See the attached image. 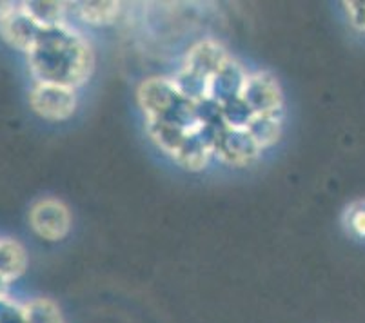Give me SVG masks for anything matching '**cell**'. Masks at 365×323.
Returning <instances> with one entry per match:
<instances>
[{
	"mask_svg": "<svg viewBox=\"0 0 365 323\" xmlns=\"http://www.w3.org/2000/svg\"><path fill=\"white\" fill-rule=\"evenodd\" d=\"M120 4L118 2H82L78 4V15L89 24L102 26L111 24L118 16Z\"/></svg>",
	"mask_w": 365,
	"mask_h": 323,
	"instance_id": "obj_7",
	"label": "cell"
},
{
	"mask_svg": "<svg viewBox=\"0 0 365 323\" xmlns=\"http://www.w3.org/2000/svg\"><path fill=\"white\" fill-rule=\"evenodd\" d=\"M29 104L38 116L51 122L68 120L76 109V95L71 88L56 84H38L29 93Z\"/></svg>",
	"mask_w": 365,
	"mask_h": 323,
	"instance_id": "obj_2",
	"label": "cell"
},
{
	"mask_svg": "<svg viewBox=\"0 0 365 323\" xmlns=\"http://www.w3.org/2000/svg\"><path fill=\"white\" fill-rule=\"evenodd\" d=\"M22 309H24V316L28 323H64L61 311L51 299H33Z\"/></svg>",
	"mask_w": 365,
	"mask_h": 323,
	"instance_id": "obj_8",
	"label": "cell"
},
{
	"mask_svg": "<svg viewBox=\"0 0 365 323\" xmlns=\"http://www.w3.org/2000/svg\"><path fill=\"white\" fill-rule=\"evenodd\" d=\"M28 55L38 82L71 89L84 84L95 66L88 40L64 24L42 28Z\"/></svg>",
	"mask_w": 365,
	"mask_h": 323,
	"instance_id": "obj_1",
	"label": "cell"
},
{
	"mask_svg": "<svg viewBox=\"0 0 365 323\" xmlns=\"http://www.w3.org/2000/svg\"><path fill=\"white\" fill-rule=\"evenodd\" d=\"M29 224L41 238L58 242L66 238L71 229V215L61 200L44 198L29 211Z\"/></svg>",
	"mask_w": 365,
	"mask_h": 323,
	"instance_id": "obj_3",
	"label": "cell"
},
{
	"mask_svg": "<svg viewBox=\"0 0 365 323\" xmlns=\"http://www.w3.org/2000/svg\"><path fill=\"white\" fill-rule=\"evenodd\" d=\"M22 8L29 16L35 20L41 28H51V26L62 24V2H24Z\"/></svg>",
	"mask_w": 365,
	"mask_h": 323,
	"instance_id": "obj_6",
	"label": "cell"
},
{
	"mask_svg": "<svg viewBox=\"0 0 365 323\" xmlns=\"http://www.w3.org/2000/svg\"><path fill=\"white\" fill-rule=\"evenodd\" d=\"M347 224L351 231L360 238H365V204L353 205L347 212Z\"/></svg>",
	"mask_w": 365,
	"mask_h": 323,
	"instance_id": "obj_9",
	"label": "cell"
},
{
	"mask_svg": "<svg viewBox=\"0 0 365 323\" xmlns=\"http://www.w3.org/2000/svg\"><path fill=\"white\" fill-rule=\"evenodd\" d=\"M41 26L26 13L22 6H13L11 11L0 20V33L11 48L29 53L41 33Z\"/></svg>",
	"mask_w": 365,
	"mask_h": 323,
	"instance_id": "obj_4",
	"label": "cell"
},
{
	"mask_svg": "<svg viewBox=\"0 0 365 323\" xmlns=\"http://www.w3.org/2000/svg\"><path fill=\"white\" fill-rule=\"evenodd\" d=\"M26 269V252L13 240H0V278L9 284Z\"/></svg>",
	"mask_w": 365,
	"mask_h": 323,
	"instance_id": "obj_5",
	"label": "cell"
},
{
	"mask_svg": "<svg viewBox=\"0 0 365 323\" xmlns=\"http://www.w3.org/2000/svg\"><path fill=\"white\" fill-rule=\"evenodd\" d=\"M351 24L365 31V2H345Z\"/></svg>",
	"mask_w": 365,
	"mask_h": 323,
	"instance_id": "obj_10",
	"label": "cell"
}]
</instances>
